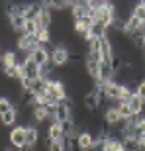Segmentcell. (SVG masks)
I'll use <instances>...</instances> for the list:
<instances>
[{"label":"cell","instance_id":"obj_1","mask_svg":"<svg viewBox=\"0 0 145 151\" xmlns=\"http://www.w3.org/2000/svg\"><path fill=\"white\" fill-rule=\"evenodd\" d=\"M69 61H71V55L65 45H53L49 49V63L53 67H65Z\"/></svg>","mask_w":145,"mask_h":151},{"label":"cell","instance_id":"obj_2","mask_svg":"<svg viewBox=\"0 0 145 151\" xmlns=\"http://www.w3.org/2000/svg\"><path fill=\"white\" fill-rule=\"evenodd\" d=\"M39 77H41V69H39L32 59H28V61L20 67V83H26V81H28V83H34Z\"/></svg>","mask_w":145,"mask_h":151},{"label":"cell","instance_id":"obj_3","mask_svg":"<svg viewBox=\"0 0 145 151\" xmlns=\"http://www.w3.org/2000/svg\"><path fill=\"white\" fill-rule=\"evenodd\" d=\"M67 120H72V104L69 102V98H65L55 104V122L61 124Z\"/></svg>","mask_w":145,"mask_h":151},{"label":"cell","instance_id":"obj_4","mask_svg":"<svg viewBox=\"0 0 145 151\" xmlns=\"http://www.w3.org/2000/svg\"><path fill=\"white\" fill-rule=\"evenodd\" d=\"M10 143L16 149H24L26 147V128L24 126H16L10 132Z\"/></svg>","mask_w":145,"mask_h":151},{"label":"cell","instance_id":"obj_5","mask_svg":"<svg viewBox=\"0 0 145 151\" xmlns=\"http://www.w3.org/2000/svg\"><path fill=\"white\" fill-rule=\"evenodd\" d=\"M29 59H32L39 69L45 67V65H49V49H47V47H37V49L32 51Z\"/></svg>","mask_w":145,"mask_h":151},{"label":"cell","instance_id":"obj_6","mask_svg":"<svg viewBox=\"0 0 145 151\" xmlns=\"http://www.w3.org/2000/svg\"><path fill=\"white\" fill-rule=\"evenodd\" d=\"M47 139L49 143H55V141H65V132H63L61 124L59 122H51L49 129H47Z\"/></svg>","mask_w":145,"mask_h":151},{"label":"cell","instance_id":"obj_7","mask_svg":"<svg viewBox=\"0 0 145 151\" xmlns=\"http://www.w3.org/2000/svg\"><path fill=\"white\" fill-rule=\"evenodd\" d=\"M94 139H96V137L90 134V132H86V129L78 132V135H77V145H78V149H80V151L90 149V147H92V143H94Z\"/></svg>","mask_w":145,"mask_h":151},{"label":"cell","instance_id":"obj_8","mask_svg":"<svg viewBox=\"0 0 145 151\" xmlns=\"http://www.w3.org/2000/svg\"><path fill=\"white\" fill-rule=\"evenodd\" d=\"M35 24H37L39 29H51V26H53V14H51V10H47L43 6L41 14L35 18Z\"/></svg>","mask_w":145,"mask_h":151},{"label":"cell","instance_id":"obj_9","mask_svg":"<svg viewBox=\"0 0 145 151\" xmlns=\"http://www.w3.org/2000/svg\"><path fill=\"white\" fill-rule=\"evenodd\" d=\"M104 122L110 126V128H116V126H120V124L123 122L122 118H120V112H118L116 106H110L104 110Z\"/></svg>","mask_w":145,"mask_h":151},{"label":"cell","instance_id":"obj_10","mask_svg":"<svg viewBox=\"0 0 145 151\" xmlns=\"http://www.w3.org/2000/svg\"><path fill=\"white\" fill-rule=\"evenodd\" d=\"M39 129L35 128V126H29V128H26V147L28 149H34V147H37L39 143Z\"/></svg>","mask_w":145,"mask_h":151},{"label":"cell","instance_id":"obj_11","mask_svg":"<svg viewBox=\"0 0 145 151\" xmlns=\"http://www.w3.org/2000/svg\"><path fill=\"white\" fill-rule=\"evenodd\" d=\"M8 22H10V28L14 29V32H18V34L22 35L24 32V26H26V18L20 16V14H14V16L8 18Z\"/></svg>","mask_w":145,"mask_h":151},{"label":"cell","instance_id":"obj_12","mask_svg":"<svg viewBox=\"0 0 145 151\" xmlns=\"http://www.w3.org/2000/svg\"><path fill=\"white\" fill-rule=\"evenodd\" d=\"M2 69H10V67H16V51L14 49H6L2 53Z\"/></svg>","mask_w":145,"mask_h":151},{"label":"cell","instance_id":"obj_13","mask_svg":"<svg viewBox=\"0 0 145 151\" xmlns=\"http://www.w3.org/2000/svg\"><path fill=\"white\" fill-rule=\"evenodd\" d=\"M41 10H43V4H28L26 6L24 18H26V20H35V18L41 14Z\"/></svg>","mask_w":145,"mask_h":151},{"label":"cell","instance_id":"obj_14","mask_svg":"<svg viewBox=\"0 0 145 151\" xmlns=\"http://www.w3.org/2000/svg\"><path fill=\"white\" fill-rule=\"evenodd\" d=\"M114 106L118 108V112H120V118H122V120H129V118L134 116V112H131V108H129L128 102H116Z\"/></svg>","mask_w":145,"mask_h":151},{"label":"cell","instance_id":"obj_15","mask_svg":"<svg viewBox=\"0 0 145 151\" xmlns=\"http://www.w3.org/2000/svg\"><path fill=\"white\" fill-rule=\"evenodd\" d=\"M0 122L4 124V126H14L18 122V110H10V112H6L4 116H0Z\"/></svg>","mask_w":145,"mask_h":151},{"label":"cell","instance_id":"obj_16","mask_svg":"<svg viewBox=\"0 0 145 151\" xmlns=\"http://www.w3.org/2000/svg\"><path fill=\"white\" fill-rule=\"evenodd\" d=\"M106 151H123V143L120 137H108L106 141Z\"/></svg>","mask_w":145,"mask_h":151},{"label":"cell","instance_id":"obj_17","mask_svg":"<svg viewBox=\"0 0 145 151\" xmlns=\"http://www.w3.org/2000/svg\"><path fill=\"white\" fill-rule=\"evenodd\" d=\"M128 104H129V108H131L134 116H139V114L143 112V102H141L139 98H137V96H134V98H131V100H129Z\"/></svg>","mask_w":145,"mask_h":151},{"label":"cell","instance_id":"obj_18","mask_svg":"<svg viewBox=\"0 0 145 151\" xmlns=\"http://www.w3.org/2000/svg\"><path fill=\"white\" fill-rule=\"evenodd\" d=\"M10 110H14V102H12L8 96H2V98H0V116H4V114L10 112Z\"/></svg>","mask_w":145,"mask_h":151},{"label":"cell","instance_id":"obj_19","mask_svg":"<svg viewBox=\"0 0 145 151\" xmlns=\"http://www.w3.org/2000/svg\"><path fill=\"white\" fill-rule=\"evenodd\" d=\"M37 24H35V20H26V26H24V32L22 35H35L37 34Z\"/></svg>","mask_w":145,"mask_h":151},{"label":"cell","instance_id":"obj_20","mask_svg":"<svg viewBox=\"0 0 145 151\" xmlns=\"http://www.w3.org/2000/svg\"><path fill=\"white\" fill-rule=\"evenodd\" d=\"M131 16H135L141 24H145V6L141 4V2H137V4L134 6V10H131Z\"/></svg>","mask_w":145,"mask_h":151},{"label":"cell","instance_id":"obj_21","mask_svg":"<svg viewBox=\"0 0 145 151\" xmlns=\"http://www.w3.org/2000/svg\"><path fill=\"white\" fill-rule=\"evenodd\" d=\"M135 96H137V98L145 104V78L141 81L139 84H135Z\"/></svg>","mask_w":145,"mask_h":151},{"label":"cell","instance_id":"obj_22","mask_svg":"<svg viewBox=\"0 0 145 151\" xmlns=\"http://www.w3.org/2000/svg\"><path fill=\"white\" fill-rule=\"evenodd\" d=\"M47 151H65V141H55V143H49Z\"/></svg>","mask_w":145,"mask_h":151},{"label":"cell","instance_id":"obj_23","mask_svg":"<svg viewBox=\"0 0 145 151\" xmlns=\"http://www.w3.org/2000/svg\"><path fill=\"white\" fill-rule=\"evenodd\" d=\"M139 47H141V49H143V53H145V37L141 39V45H139Z\"/></svg>","mask_w":145,"mask_h":151},{"label":"cell","instance_id":"obj_24","mask_svg":"<svg viewBox=\"0 0 145 151\" xmlns=\"http://www.w3.org/2000/svg\"><path fill=\"white\" fill-rule=\"evenodd\" d=\"M2 53H4V51H2V43H0V61H2Z\"/></svg>","mask_w":145,"mask_h":151},{"label":"cell","instance_id":"obj_25","mask_svg":"<svg viewBox=\"0 0 145 151\" xmlns=\"http://www.w3.org/2000/svg\"><path fill=\"white\" fill-rule=\"evenodd\" d=\"M6 151H10V149H6Z\"/></svg>","mask_w":145,"mask_h":151}]
</instances>
